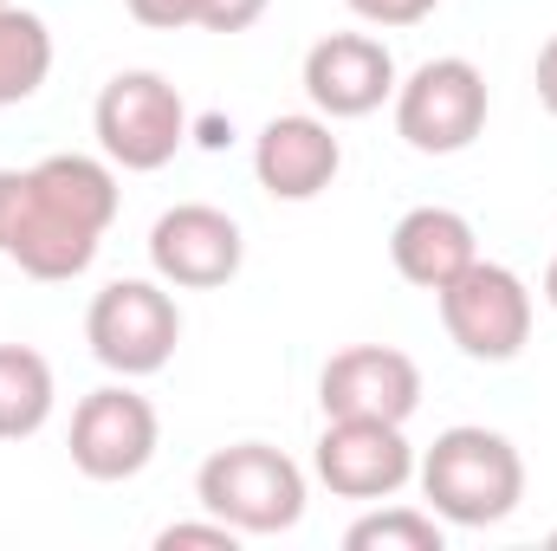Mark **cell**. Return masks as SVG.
<instances>
[{"label":"cell","mask_w":557,"mask_h":551,"mask_svg":"<svg viewBox=\"0 0 557 551\" xmlns=\"http://www.w3.org/2000/svg\"><path fill=\"white\" fill-rule=\"evenodd\" d=\"M91 124H98V143L117 169L149 175V169L175 162V149L188 143V105L162 72H117L98 91Z\"/></svg>","instance_id":"cell-5"},{"label":"cell","mask_w":557,"mask_h":551,"mask_svg":"<svg viewBox=\"0 0 557 551\" xmlns=\"http://www.w3.org/2000/svg\"><path fill=\"white\" fill-rule=\"evenodd\" d=\"M59 383L33 344H0V441H26L52 421Z\"/></svg>","instance_id":"cell-16"},{"label":"cell","mask_w":557,"mask_h":551,"mask_svg":"<svg viewBox=\"0 0 557 551\" xmlns=\"http://www.w3.org/2000/svg\"><path fill=\"white\" fill-rule=\"evenodd\" d=\"M396 59L383 39L370 33H324L305 52V98L318 105V118H370L383 111V98H396Z\"/></svg>","instance_id":"cell-12"},{"label":"cell","mask_w":557,"mask_h":551,"mask_svg":"<svg viewBox=\"0 0 557 551\" xmlns=\"http://www.w3.org/2000/svg\"><path fill=\"white\" fill-rule=\"evenodd\" d=\"M545 298H552V311H557V254H552V267H545Z\"/></svg>","instance_id":"cell-25"},{"label":"cell","mask_w":557,"mask_h":551,"mask_svg":"<svg viewBox=\"0 0 557 551\" xmlns=\"http://www.w3.org/2000/svg\"><path fill=\"white\" fill-rule=\"evenodd\" d=\"M552 546H557V532H552Z\"/></svg>","instance_id":"cell-26"},{"label":"cell","mask_w":557,"mask_h":551,"mask_svg":"<svg viewBox=\"0 0 557 551\" xmlns=\"http://www.w3.org/2000/svg\"><path fill=\"white\" fill-rule=\"evenodd\" d=\"M539 105L557 118V33L545 39V52H539Z\"/></svg>","instance_id":"cell-23"},{"label":"cell","mask_w":557,"mask_h":551,"mask_svg":"<svg viewBox=\"0 0 557 551\" xmlns=\"http://www.w3.org/2000/svg\"><path fill=\"white\" fill-rule=\"evenodd\" d=\"M195 500L201 513L227 519L240 539H278L305 519V474L292 454H278L267 441H234L201 461Z\"/></svg>","instance_id":"cell-2"},{"label":"cell","mask_w":557,"mask_h":551,"mask_svg":"<svg viewBox=\"0 0 557 551\" xmlns=\"http://www.w3.org/2000/svg\"><path fill=\"white\" fill-rule=\"evenodd\" d=\"M104 234L65 221L59 208L39 201L33 169H0V254L33 279H78L91 273Z\"/></svg>","instance_id":"cell-7"},{"label":"cell","mask_w":557,"mask_h":551,"mask_svg":"<svg viewBox=\"0 0 557 551\" xmlns=\"http://www.w3.org/2000/svg\"><path fill=\"white\" fill-rule=\"evenodd\" d=\"M273 0H201V26L208 33H247Z\"/></svg>","instance_id":"cell-22"},{"label":"cell","mask_w":557,"mask_h":551,"mask_svg":"<svg viewBox=\"0 0 557 551\" xmlns=\"http://www.w3.org/2000/svg\"><path fill=\"white\" fill-rule=\"evenodd\" d=\"M175 546H208V551H240V532L227 519H182V526H162L156 532V551H175Z\"/></svg>","instance_id":"cell-19"},{"label":"cell","mask_w":557,"mask_h":551,"mask_svg":"<svg viewBox=\"0 0 557 551\" xmlns=\"http://www.w3.org/2000/svg\"><path fill=\"white\" fill-rule=\"evenodd\" d=\"M357 20H370V26H421L441 0H344Z\"/></svg>","instance_id":"cell-20"},{"label":"cell","mask_w":557,"mask_h":551,"mask_svg":"<svg viewBox=\"0 0 557 551\" xmlns=\"http://www.w3.org/2000/svg\"><path fill=\"white\" fill-rule=\"evenodd\" d=\"M344 169V143L331 137V118H311V111H292L273 118L260 143H253V175L273 201H311L337 182Z\"/></svg>","instance_id":"cell-13"},{"label":"cell","mask_w":557,"mask_h":551,"mask_svg":"<svg viewBox=\"0 0 557 551\" xmlns=\"http://www.w3.org/2000/svg\"><path fill=\"white\" fill-rule=\"evenodd\" d=\"M143 26L156 33H175V26H201V0H124Z\"/></svg>","instance_id":"cell-21"},{"label":"cell","mask_w":557,"mask_h":551,"mask_svg":"<svg viewBox=\"0 0 557 551\" xmlns=\"http://www.w3.org/2000/svg\"><path fill=\"white\" fill-rule=\"evenodd\" d=\"M318 480L337 500H396L416 480V448L403 421H357V415H324V434L311 448Z\"/></svg>","instance_id":"cell-8"},{"label":"cell","mask_w":557,"mask_h":551,"mask_svg":"<svg viewBox=\"0 0 557 551\" xmlns=\"http://www.w3.org/2000/svg\"><path fill=\"white\" fill-rule=\"evenodd\" d=\"M85 344L117 377H156L182 344V311L156 279H111L85 311Z\"/></svg>","instance_id":"cell-4"},{"label":"cell","mask_w":557,"mask_h":551,"mask_svg":"<svg viewBox=\"0 0 557 551\" xmlns=\"http://www.w3.org/2000/svg\"><path fill=\"white\" fill-rule=\"evenodd\" d=\"M156 441H162L156 403L137 396L131 383H104V390H91L72 409V467L85 480H104V487L111 480H137L156 461Z\"/></svg>","instance_id":"cell-9"},{"label":"cell","mask_w":557,"mask_h":551,"mask_svg":"<svg viewBox=\"0 0 557 551\" xmlns=\"http://www.w3.org/2000/svg\"><path fill=\"white\" fill-rule=\"evenodd\" d=\"M234 137V131H227V124H221V118H208V124H201V143H208V149H221V143Z\"/></svg>","instance_id":"cell-24"},{"label":"cell","mask_w":557,"mask_h":551,"mask_svg":"<svg viewBox=\"0 0 557 551\" xmlns=\"http://www.w3.org/2000/svg\"><path fill=\"white\" fill-rule=\"evenodd\" d=\"M0 7H7V0H0Z\"/></svg>","instance_id":"cell-27"},{"label":"cell","mask_w":557,"mask_h":551,"mask_svg":"<svg viewBox=\"0 0 557 551\" xmlns=\"http://www.w3.org/2000/svg\"><path fill=\"white\" fill-rule=\"evenodd\" d=\"M434 298H441V325H447L454 351L473 364H512L532 338V285L499 260H473Z\"/></svg>","instance_id":"cell-3"},{"label":"cell","mask_w":557,"mask_h":551,"mask_svg":"<svg viewBox=\"0 0 557 551\" xmlns=\"http://www.w3.org/2000/svg\"><path fill=\"white\" fill-rule=\"evenodd\" d=\"M389 260L396 273L421 285V292H441L447 279H460L480 260V241H473V221L454 215V208H409L389 234Z\"/></svg>","instance_id":"cell-14"},{"label":"cell","mask_w":557,"mask_h":551,"mask_svg":"<svg viewBox=\"0 0 557 551\" xmlns=\"http://www.w3.org/2000/svg\"><path fill=\"white\" fill-rule=\"evenodd\" d=\"M33 188H39L46 208H59L65 221H78V228H91V234H104V228L117 221V175H111V162H98V156H78V149L39 156V162H33Z\"/></svg>","instance_id":"cell-15"},{"label":"cell","mask_w":557,"mask_h":551,"mask_svg":"<svg viewBox=\"0 0 557 551\" xmlns=\"http://www.w3.org/2000/svg\"><path fill=\"white\" fill-rule=\"evenodd\" d=\"M46 72H52V33H46V20L7 0L0 7V111L26 105L46 85Z\"/></svg>","instance_id":"cell-17"},{"label":"cell","mask_w":557,"mask_h":551,"mask_svg":"<svg viewBox=\"0 0 557 551\" xmlns=\"http://www.w3.org/2000/svg\"><path fill=\"white\" fill-rule=\"evenodd\" d=\"M486 131V78L473 59H428L396 85V137L421 156H460Z\"/></svg>","instance_id":"cell-6"},{"label":"cell","mask_w":557,"mask_h":551,"mask_svg":"<svg viewBox=\"0 0 557 551\" xmlns=\"http://www.w3.org/2000/svg\"><path fill=\"white\" fill-rule=\"evenodd\" d=\"M247 260V241H240V221L208 208V201H182L169 208L156 228H149V267L162 285H182V292H214L240 273Z\"/></svg>","instance_id":"cell-10"},{"label":"cell","mask_w":557,"mask_h":551,"mask_svg":"<svg viewBox=\"0 0 557 551\" xmlns=\"http://www.w3.org/2000/svg\"><path fill=\"white\" fill-rule=\"evenodd\" d=\"M421 500L441 526H499L519 513L525 500V461L506 434L480 428V421H460V428H441L434 448L416 461Z\"/></svg>","instance_id":"cell-1"},{"label":"cell","mask_w":557,"mask_h":551,"mask_svg":"<svg viewBox=\"0 0 557 551\" xmlns=\"http://www.w3.org/2000/svg\"><path fill=\"white\" fill-rule=\"evenodd\" d=\"M447 532L434 513L421 506H383V513H363L350 532H344V551H441Z\"/></svg>","instance_id":"cell-18"},{"label":"cell","mask_w":557,"mask_h":551,"mask_svg":"<svg viewBox=\"0 0 557 551\" xmlns=\"http://www.w3.org/2000/svg\"><path fill=\"white\" fill-rule=\"evenodd\" d=\"M324 415H357V421H409L421 409V364L396 344H350L324 364L318 377Z\"/></svg>","instance_id":"cell-11"}]
</instances>
